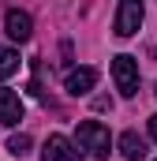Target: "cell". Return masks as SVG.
<instances>
[{
    "label": "cell",
    "instance_id": "obj_9",
    "mask_svg": "<svg viewBox=\"0 0 157 161\" xmlns=\"http://www.w3.org/2000/svg\"><path fill=\"white\" fill-rule=\"evenodd\" d=\"M15 71H19V49L0 45V79H11Z\"/></svg>",
    "mask_w": 157,
    "mask_h": 161
},
{
    "label": "cell",
    "instance_id": "obj_5",
    "mask_svg": "<svg viewBox=\"0 0 157 161\" xmlns=\"http://www.w3.org/2000/svg\"><path fill=\"white\" fill-rule=\"evenodd\" d=\"M4 34H8L11 41H19V45H23V41H30V38H34V19H30L26 11L11 8V11L4 15Z\"/></svg>",
    "mask_w": 157,
    "mask_h": 161
},
{
    "label": "cell",
    "instance_id": "obj_8",
    "mask_svg": "<svg viewBox=\"0 0 157 161\" xmlns=\"http://www.w3.org/2000/svg\"><path fill=\"white\" fill-rule=\"evenodd\" d=\"M120 154L127 161H142L146 158V142L138 139V131H123V135H120Z\"/></svg>",
    "mask_w": 157,
    "mask_h": 161
},
{
    "label": "cell",
    "instance_id": "obj_10",
    "mask_svg": "<svg viewBox=\"0 0 157 161\" xmlns=\"http://www.w3.org/2000/svg\"><path fill=\"white\" fill-rule=\"evenodd\" d=\"M30 146H34V142H30V135H23V131L8 139V154H11V158H26V154H30Z\"/></svg>",
    "mask_w": 157,
    "mask_h": 161
},
{
    "label": "cell",
    "instance_id": "obj_1",
    "mask_svg": "<svg viewBox=\"0 0 157 161\" xmlns=\"http://www.w3.org/2000/svg\"><path fill=\"white\" fill-rule=\"evenodd\" d=\"M75 142L90 154V158H97V161H105V158H109V150H112V135H109V127L97 124V120H82V124H78Z\"/></svg>",
    "mask_w": 157,
    "mask_h": 161
},
{
    "label": "cell",
    "instance_id": "obj_11",
    "mask_svg": "<svg viewBox=\"0 0 157 161\" xmlns=\"http://www.w3.org/2000/svg\"><path fill=\"white\" fill-rule=\"evenodd\" d=\"M150 135H154V142H157V113L150 116Z\"/></svg>",
    "mask_w": 157,
    "mask_h": 161
},
{
    "label": "cell",
    "instance_id": "obj_4",
    "mask_svg": "<svg viewBox=\"0 0 157 161\" xmlns=\"http://www.w3.org/2000/svg\"><path fill=\"white\" fill-rule=\"evenodd\" d=\"M41 161H82V146L68 135H49L41 146Z\"/></svg>",
    "mask_w": 157,
    "mask_h": 161
},
{
    "label": "cell",
    "instance_id": "obj_12",
    "mask_svg": "<svg viewBox=\"0 0 157 161\" xmlns=\"http://www.w3.org/2000/svg\"><path fill=\"white\" fill-rule=\"evenodd\" d=\"M154 94H157V86H154Z\"/></svg>",
    "mask_w": 157,
    "mask_h": 161
},
{
    "label": "cell",
    "instance_id": "obj_7",
    "mask_svg": "<svg viewBox=\"0 0 157 161\" xmlns=\"http://www.w3.org/2000/svg\"><path fill=\"white\" fill-rule=\"evenodd\" d=\"M68 94H75V97H82V94H90L94 86H97V68H75V71H68Z\"/></svg>",
    "mask_w": 157,
    "mask_h": 161
},
{
    "label": "cell",
    "instance_id": "obj_2",
    "mask_svg": "<svg viewBox=\"0 0 157 161\" xmlns=\"http://www.w3.org/2000/svg\"><path fill=\"white\" fill-rule=\"evenodd\" d=\"M142 0H120L116 4V19H112V30L116 38H135L138 26H142Z\"/></svg>",
    "mask_w": 157,
    "mask_h": 161
},
{
    "label": "cell",
    "instance_id": "obj_6",
    "mask_svg": "<svg viewBox=\"0 0 157 161\" xmlns=\"http://www.w3.org/2000/svg\"><path fill=\"white\" fill-rule=\"evenodd\" d=\"M19 120H23V97H19L15 90L0 86V124H4V127H15Z\"/></svg>",
    "mask_w": 157,
    "mask_h": 161
},
{
    "label": "cell",
    "instance_id": "obj_3",
    "mask_svg": "<svg viewBox=\"0 0 157 161\" xmlns=\"http://www.w3.org/2000/svg\"><path fill=\"white\" fill-rule=\"evenodd\" d=\"M112 79H116V90L123 97H135L138 94V60L127 53L112 56Z\"/></svg>",
    "mask_w": 157,
    "mask_h": 161
},
{
    "label": "cell",
    "instance_id": "obj_13",
    "mask_svg": "<svg viewBox=\"0 0 157 161\" xmlns=\"http://www.w3.org/2000/svg\"><path fill=\"white\" fill-rule=\"evenodd\" d=\"M154 56H157V49H154Z\"/></svg>",
    "mask_w": 157,
    "mask_h": 161
}]
</instances>
